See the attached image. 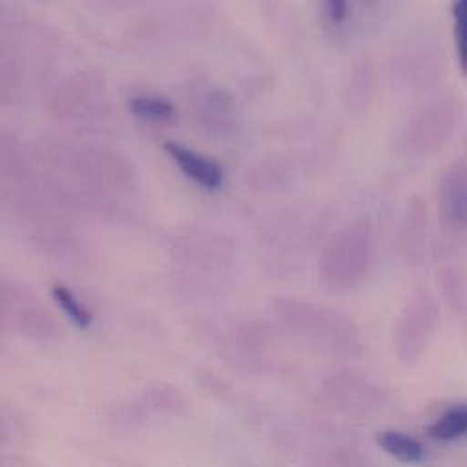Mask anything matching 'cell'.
<instances>
[{
    "instance_id": "1",
    "label": "cell",
    "mask_w": 467,
    "mask_h": 467,
    "mask_svg": "<svg viewBox=\"0 0 467 467\" xmlns=\"http://www.w3.org/2000/svg\"><path fill=\"white\" fill-rule=\"evenodd\" d=\"M272 308L294 334L332 356L352 359L365 350L361 328L345 312L301 297H275Z\"/></svg>"
},
{
    "instance_id": "2",
    "label": "cell",
    "mask_w": 467,
    "mask_h": 467,
    "mask_svg": "<svg viewBox=\"0 0 467 467\" xmlns=\"http://www.w3.org/2000/svg\"><path fill=\"white\" fill-rule=\"evenodd\" d=\"M374 228L368 219H352L325 241L317 277L330 294H348L368 277L374 263Z\"/></svg>"
},
{
    "instance_id": "3",
    "label": "cell",
    "mask_w": 467,
    "mask_h": 467,
    "mask_svg": "<svg viewBox=\"0 0 467 467\" xmlns=\"http://www.w3.org/2000/svg\"><path fill=\"white\" fill-rule=\"evenodd\" d=\"M462 119V100L452 91H438L416 104L400 124L394 151L407 161H421L440 153L454 135Z\"/></svg>"
},
{
    "instance_id": "4",
    "label": "cell",
    "mask_w": 467,
    "mask_h": 467,
    "mask_svg": "<svg viewBox=\"0 0 467 467\" xmlns=\"http://www.w3.org/2000/svg\"><path fill=\"white\" fill-rule=\"evenodd\" d=\"M440 301L425 286H418L405 299L392 327V352L405 365H416L431 347L440 327Z\"/></svg>"
},
{
    "instance_id": "5",
    "label": "cell",
    "mask_w": 467,
    "mask_h": 467,
    "mask_svg": "<svg viewBox=\"0 0 467 467\" xmlns=\"http://www.w3.org/2000/svg\"><path fill=\"white\" fill-rule=\"evenodd\" d=\"M447 58L436 35L418 33L407 36L392 53L390 77L405 91L432 89L445 73Z\"/></svg>"
},
{
    "instance_id": "6",
    "label": "cell",
    "mask_w": 467,
    "mask_h": 467,
    "mask_svg": "<svg viewBox=\"0 0 467 467\" xmlns=\"http://www.w3.org/2000/svg\"><path fill=\"white\" fill-rule=\"evenodd\" d=\"M323 392L337 410L358 418L376 416L387 403L383 387L356 370L330 374L323 383Z\"/></svg>"
},
{
    "instance_id": "7",
    "label": "cell",
    "mask_w": 467,
    "mask_h": 467,
    "mask_svg": "<svg viewBox=\"0 0 467 467\" xmlns=\"http://www.w3.org/2000/svg\"><path fill=\"white\" fill-rule=\"evenodd\" d=\"M438 212L449 230L460 232L467 228V161H454L441 171Z\"/></svg>"
},
{
    "instance_id": "8",
    "label": "cell",
    "mask_w": 467,
    "mask_h": 467,
    "mask_svg": "<svg viewBox=\"0 0 467 467\" xmlns=\"http://www.w3.org/2000/svg\"><path fill=\"white\" fill-rule=\"evenodd\" d=\"M427 246V206L421 197L407 201L396 232V250L403 263L420 265Z\"/></svg>"
},
{
    "instance_id": "9",
    "label": "cell",
    "mask_w": 467,
    "mask_h": 467,
    "mask_svg": "<svg viewBox=\"0 0 467 467\" xmlns=\"http://www.w3.org/2000/svg\"><path fill=\"white\" fill-rule=\"evenodd\" d=\"M164 150L179 166V170L199 186L206 190H217L223 186L224 175L221 166L213 159L177 142H166Z\"/></svg>"
},
{
    "instance_id": "10",
    "label": "cell",
    "mask_w": 467,
    "mask_h": 467,
    "mask_svg": "<svg viewBox=\"0 0 467 467\" xmlns=\"http://www.w3.org/2000/svg\"><path fill=\"white\" fill-rule=\"evenodd\" d=\"M376 445L390 458L407 463L420 465L427 460L425 445L412 434L400 429H385L376 434Z\"/></svg>"
},
{
    "instance_id": "11",
    "label": "cell",
    "mask_w": 467,
    "mask_h": 467,
    "mask_svg": "<svg viewBox=\"0 0 467 467\" xmlns=\"http://www.w3.org/2000/svg\"><path fill=\"white\" fill-rule=\"evenodd\" d=\"M427 434L440 443H452L467 438V403H458L434 418Z\"/></svg>"
},
{
    "instance_id": "12",
    "label": "cell",
    "mask_w": 467,
    "mask_h": 467,
    "mask_svg": "<svg viewBox=\"0 0 467 467\" xmlns=\"http://www.w3.org/2000/svg\"><path fill=\"white\" fill-rule=\"evenodd\" d=\"M18 325L20 330H24L33 339H53L58 334L55 319L38 306L20 310Z\"/></svg>"
},
{
    "instance_id": "13",
    "label": "cell",
    "mask_w": 467,
    "mask_h": 467,
    "mask_svg": "<svg viewBox=\"0 0 467 467\" xmlns=\"http://www.w3.org/2000/svg\"><path fill=\"white\" fill-rule=\"evenodd\" d=\"M374 91V69L368 60L356 64L347 84V102L350 106H363L370 100Z\"/></svg>"
},
{
    "instance_id": "14",
    "label": "cell",
    "mask_w": 467,
    "mask_h": 467,
    "mask_svg": "<svg viewBox=\"0 0 467 467\" xmlns=\"http://www.w3.org/2000/svg\"><path fill=\"white\" fill-rule=\"evenodd\" d=\"M51 294H53L55 301L58 303V306L64 310V314L71 319L73 325H77L80 328H88L93 323L91 312L86 308V305L67 286L55 285L51 288Z\"/></svg>"
},
{
    "instance_id": "15",
    "label": "cell",
    "mask_w": 467,
    "mask_h": 467,
    "mask_svg": "<svg viewBox=\"0 0 467 467\" xmlns=\"http://www.w3.org/2000/svg\"><path fill=\"white\" fill-rule=\"evenodd\" d=\"M130 109L135 117H140L146 120H168L175 115L173 104L168 99L151 97V95L133 97L130 100Z\"/></svg>"
},
{
    "instance_id": "16",
    "label": "cell",
    "mask_w": 467,
    "mask_h": 467,
    "mask_svg": "<svg viewBox=\"0 0 467 467\" xmlns=\"http://www.w3.org/2000/svg\"><path fill=\"white\" fill-rule=\"evenodd\" d=\"M451 15L458 67L462 75L467 77V0H454L451 5Z\"/></svg>"
},
{
    "instance_id": "17",
    "label": "cell",
    "mask_w": 467,
    "mask_h": 467,
    "mask_svg": "<svg viewBox=\"0 0 467 467\" xmlns=\"http://www.w3.org/2000/svg\"><path fill=\"white\" fill-rule=\"evenodd\" d=\"M321 7L327 20L334 26H339L348 18V0H321Z\"/></svg>"
},
{
    "instance_id": "18",
    "label": "cell",
    "mask_w": 467,
    "mask_h": 467,
    "mask_svg": "<svg viewBox=\"0 0 467 467\" xmlns=\"http://www.w3.org/2000/svg\"><path fill=\"white\" fill-rule=\"evenodd\" d=\"M5 440H7V431H5V427H4L2 421H0V445L5 443Z\"/></svg>"
}]
</instances>
